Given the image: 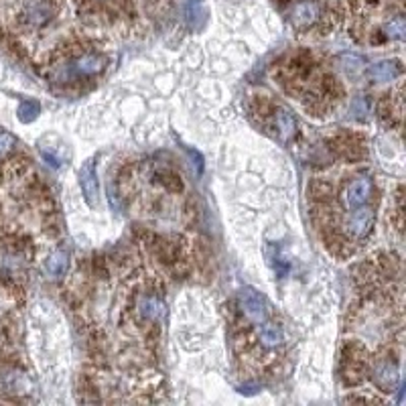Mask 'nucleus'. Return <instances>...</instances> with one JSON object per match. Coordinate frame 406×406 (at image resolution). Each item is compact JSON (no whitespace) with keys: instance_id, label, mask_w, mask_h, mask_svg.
<instances>
[{"instance_id":"nucleus-3","label":"nucleus","mask_w":406,"mask_h":406,"mask_svg":"<svg viewBox=\"0 0 406 406\" xmlns=\"http://www.w3.org/2000/svg\"><path fill=\"white\" fill-rule=\"evenodd\" d=\"M63 0H20L17 8V27L25 33H37L57 19Z\"/></svg>"},{"instance_id":"nucleus-7","label":"nucleus","mask_w":406,"mask_h":406,"mask_svg":"<svg viewBox=\"0 0 406 406\" xmlns=\"http://www.w3.org/2000/svg\"><path fill=\"white\" fill-rule=\"evenodd\" d=\"M81 8L100 20L114 22L118 17H126L130 11V0H79Z\"/></svg>"},{"instance_id":"nucleus-8","label":"nucleus","mask_w":406,"mask_h":406,"mask_svg":"<svg viewBox=\"0 0 406 406\" xmlns=\"http://www.w3.org/2000/svg\"><path fill=\"white\" fill-rule=\"evenodd\" d=\"M238 303H240V309L244 313L246 321H250L254 325H260L269 319V305L262 299V295L256 292L254 289L240 290Z\"/></svg>"},{"instance_id":"nucleus-4","label":"nucleus","mask_w":406,"mask_h":406,"mask_svg":"<svg viewBox=\"0 0 406 406\" xmlns=\"http://www.w3.org/2000/svg\"><path fill=\"white\" fill-rule=\"evenodd\" d=\"M329 20L327 6L321 0H301L290 11V25L299 33H309L313 29H325Z\"/></svg>"},{"instance_id":"nucleus-1","label":"nucleus","mask_w":406,"mask_h":406,"mask_svg":"<svg viewBox=\"0 0 406 406\" xmlns=\"http://www.w3.org/2000/svg\"><path fill=\"white\" fill-rule=\"evenodd\" d=\"M278 79L283 88L305 104L307 110L327 112L329 106L337 100L339 90L333 76L321 67L311 55H295L278 69Z\"/></svg>"},{"instance_id":"nucleus-13","label":"nucleus","mask_w":406,"mask_h":406,"mask_svg":"<svg viewBox=\"0 0 406 406\" xmlns=\"http://www.w3.org/2000/svg\"><path fill=\"white\" fill-rule=\"evenodd\" d=\"M183 15H185V22L191 27V29H201L203 22L208 19V11L203 6V0H187L185 8H183Z\"/></svg>"},{"instance_id":"nucleus-15","label":"nucleus","mask_w":406,"mask_h":406,"mask_svg":"<svg viewBox=\"0 0 406 406\" xmlns=\"http://www.w3.org/2000/svg\"><path fill=\"white\" fill-rule=\"evenodd\" d=\"M39 112H41V106L37 100H25V102H20L19 110H17L19 120L20 122H25V124L33 122L35 118L39 116Z\"/></svg>"},{"instance_id":"nucleus-16","label":"nucleus","mask_w":406,"mask_h":406,"mask_svg":"<svg viewBox=\"0 0 406 406\" xmlns=\"http://www.w3.org/2000/svg\"><path fill=\"white\" fill-rule=\"evenodd\" d=\"M17 149V138L4 130H0V158L6 156L8 153H13Z\"/></svg>"},{"instance_id":"nucleus-5","label":"nucleus","mask_w":406,"mask_h":406,"mask_svg":"<svg viewBox=\"0 0 406 406\" xmlns=\"http://www.w3.org/2000/svg\"><path fill=\"white\" fill-rule=\"evenodd\" d=\"M372 194H374V183L367 175L349 177L339 189V199H341V205H344V213L370 205Z\"/></svg>"},{"instance_id":"nucleus-9","label":"nucleus","mask_w":406,"mask_h":406,"mask_svg":"<svg viewBox=\"0 0 406 406\" xmlns=\"http://www.w3.org/2000/svg\"><path fill=\"white\" fill-rule=\"evenodd\" d=\"M256 337H258V344L264 349H276L285 344V331H283V327L278 323H274V321H269V319L264 323H260Z\"/></svg>"},{"instance_id":"nucleus-12","label":"nucleus","mask_w":406,"mask_h":406,"mask_svg":"<svg viewBox=\"0 0 406 406\" xmlns=\"http://www.w3.org/2000/svg\"><path fill=\"white\" fill-rule=\"evenodd\" d=\"M400 74H402L400 61H380L370 69V78L374 81H392L400 78Z\"/></svg>"},{"instance_id":"nucleus-10","label":"nucleus","mask_w":406,"mask_h":406,"mask_svg":"<svg viewBox=\"0 0 406 406\" xmlns=\"http://www.w3.org/2000/svg\"><path fill=\"white\" fill-rule=\"evenodd\" d=\"M79 183H81V191L86 195V201L96 208L97 203V177L96 169H94V161H88L81 171H79Z\"/></svg>"},{"instance_id":"nucleus-17","label":"nucleus","mask_w":406,"mask_h":406,"mask_svg":"<svg viewBox=\"0 0 406 406\" xmlns=\"http://www.w3.org/2000/svg\"><path fill=\"white\" fill-rule=\"evenodd\" d=\"M41 155H43L45 161H49V163H51V167H59V165H61V156L55 155V151H53V149L41 147Z\"/></svg>"},{"instance_id":"nucleus-11","label":"nucleus","mask_w":406,"mask_h":406,"mask_svg":"<svg viewBox=\"0 0 406 406\" xmlns=\"http://www.w3.org/2000/svg\"><path fill=\"white\" fill-rule=\"evenodd\" d=\"M374 382L380 388H392L398 380V364L394 360H378L374 364Z\"/></svg>"},{"instance_id":"nucleus-14","label":"nucleus","mask_w":406,"mask_h":406,"mask_svg":"<svg viewBox=\"0 0 406 406\" xmlns=\"http://www.w3.org/2000/svg\"><path fill=\"white\" fill-rule=\"evenodd\" d=\"M65 269H67V254L65 252H53L45 260V272L49 276H61V274H65Z\"/></svg>"},{"instance_id":"nucleus-6","label":"nucleus","mask_w":406,"mask_h":406,"mask_svg":"<svg viewBox=\"0 0 406 406\" xmlns=\"http://www.w3.org/2000/svg\"><path fill=\"white\" fill-rule=\"evenodd\" d=\"M262 114V124L266 130H274V136L283 142H289L297 133V122L287 108L274 104V102H264L260 106Z\"/></svg>"},{"instance_id":"nucleus-2","label":"nucleus","mask_w":406,"mask_h":406,"mask_svg":"<svg viewBox=\"0 0 406 406\" xmlns=\"http://www.w3.org/2000/svg\"><path fill=\"white\" fill-rule=\"evenodd\" d=\"M108 67V55L96 51L92 47L78 49L72 47L65 55L57 61L51 69V78L57 83H76V81H90L102 76Z\"/></svg>"}]
</instances>
